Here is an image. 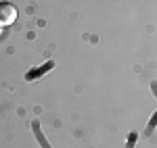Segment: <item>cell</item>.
<instances>
[{
    "label": "cell",
    "mask_w": 157,
    "mask_h": 148,
    "mask_svg": "<svg viewBox=\"0 0 157 148\" xmlns=\"http://www.w3.org/2000/svg\"><path fill=\"white\" fill-rule=\"evenodd\" d=\"M17 21V6L11 2H0V27H9Z\"/></svg>",
    "instance_id": "6da1fadb"
}]
</instances>
